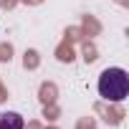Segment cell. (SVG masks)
<instances>
[{
	"label": "cell",
	"instance_id": "6da1fadb",
	"mask_svg": "<svg viewBox=\"0 0 129 129\" xmlns=\"http://www.w3.org/2000/svg\"><path fill=\"white\" fill-rule=\"evenodd\" d=\"M99 94H101V99L114 101V104L124 101L126 94H129V76H126V71L124 69H106V71H101V76H99Z\"/></svg>",
	"mask_w": 129,
	"mask_h": 129
},
{
	"label": "cell",
	"instance_id": "7a4b0ae2",
	"mask_svg": "<svg viewBox=\"0 0 129 129\" xmlns=\"http://www.w3.org/2000/svg\"><path fill=\"white\" fill-rule=\"evenodd\" d=\"M23 116L15 111H3L0 114V129H23Z\"/></svg>",
	"mask_w": 129,
	"mask_h": 129
}]
</instances>
